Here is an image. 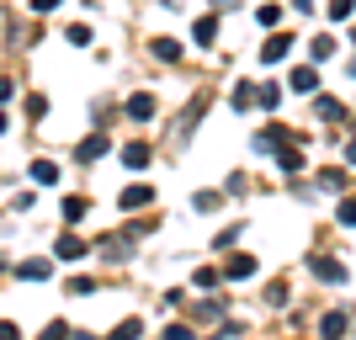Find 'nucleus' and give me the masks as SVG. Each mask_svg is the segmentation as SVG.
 I'll use <instances>...</instances> for the list:
<instances>
[{
	"label": "nucleus",
	"mask_w": 356,
	"mask_h": 340,
	"mask_svg": "<svg viewBox=\"0 0 356 340\" xmlns=\"http://www.w3.org/2000/svg\"><path fill=\"white\" fill-rule=\"evenodd\" d=\"M213 38H218V16H197L192 43H197V48H213Z\"/></svg>",
	"instance_id": "423d86ee"
},
{
	"label": "nucleus",
	"mask_w": 356,
	"mask_h": 340,
	"mask_svg": "<svg viewBox=\"0 0 356 340\" xmlns=\"http://www.w3.org/2000/svg\"><path fill=\"white\" fill-rule=\"evenodd\" d=\"M11 102V80H0V106Z\"/></svg>",
	"instance_id": "c756f323"
},
{
	"label": "nucleus",
	"mask_w": 356,
	"mask_h": 340,
	"mask_svg": "<svg viewBox=\"0 0 356 340\" xmlns=\"http://www.w3.org/2000/svg\"><path fill=\"white\" fill-rule=\"evenodd\" d=\"M335 218H341V223H351V229H356V197H346V202L335 207Z\"/></svg>",
	"instance_id": "b1692460"
},
{
	"label": "nucleus",
	"mask_w": 356,
	"mask_h": 340,
	"mask_svg": "<svg viewBox=\"0 0 356 340\" xmlns=\"http://www.w3.org/2000/svg\"><path fill=\"white\" fill-rule=\"evenodd\" d=\"M128 118H134V122H149V118H154V96H144V90H138V96H128Z\"/></svg>",
	"instance_id": "1a4fd4ad"
},
{
	"label": "nucleus",
	"mask_w": 356,
	"mask_h": 340,
	"mask_svg": "<svg viewBox=\"0 0 356 340\" xmlns=\"http://www.w3.org/2000/svg\"><path fill=\"white\" fill-rule=\"evenodd\" d=\"M16 277H22V282H48V277H54V261H22Z\"/></svg>",
	"instance_id": "0eeeda50"
},
{
	"label": "nucleus",
	"mask_w": 356,
	"mask_h": 340,
	"mask_svg": "<svg viewBox=\"0 0 356 340\" xmlns=\"http://www.w3.org/2000/svg\"><path fill=\"white\" fill-rule=\"evenodd\" d=\"M319 330H325V335H346V314H325Z\"/></svg>",
	"instance_id": "aec40b11"
},
{
	"label": "nucleus",
	"mask_w": 356,
	"mask_h": 340,
	"mask_svg": "<svg viewBox=\"0 0 356 340\" xmlns=\"http://www.w3.org/2000/svg\"><path fill=\"white\" fill-rule=\"evenodd\" d=\"M314 112H319L325 122H341V118H346V106L335 102V96H319V102H314Z\"/></svg>",
	"instance_id": "9d476101"
},
{
	"label": "nucleus",
	"mask_w": 356,
	"mask_h": 340,
	"mask_svg": "<svg viewBox=\"0 0 356 340\" xmlns=\"http://www.w3.org/2000/svg\"><path fill=\"white\" fill-rule=\"evenodd\" d=\"M277 144H287V128H282V122L266 128V133H255V149H277Z\"/></svg>",
	"instance_id": "4468645a"
},
{
	"label": "nucleus",
	"mask_w": 356,
	"mask_h": 340,
	"mask_svg": "<svg viewBox=\"0 0 356 340\" xmlns=\"http://www.w3.org/2000/svg\"><path fill=\"white\" fill-rule=\"evenodd\" d=\"M213 6H234V0H213Z\"/></svg>",
	"instance_id": "2f4dec72"
},
{
	"label": "nucleus",
	"mask_w": 356,
	"mask_h": 340,
	"mask_svg": "<svg viewBox=\"0 0 356 340\" xmlns=\"http://www.w3.org/2000/svg\"><path fill=\"white\" fill-rule=\"evenodd\" d=\"M277 16H282L277 6H261V11H255V22H261V27H277Z\"/></svg>",
	"instance_id": "a878e982"
},
{
	"label": "nucleus",
	"mask_w": 356,
	"mask_h": 340,
	"mask_svg": "<svg viewBox=\"0 0 356 340\" xmlns=\"http://www.w3.org/2000/svg\"><path fill=\"white\" fill-rule=\"evenodd\" d=\"M64 38H70V43H74V48H86V43H90V27H80V22H74V27H70V32H64Z\"/></svg>",
	"instance_id": "393cba45"
},
{
	"label": "nucleus",
	"mask_w": 356,
	"mask_h": 340,
	"mask_svg": "<svg viewBox=\"0 0 356 340\" xmlns=\"http://www.w3.org/2000/svg\"><path fill=\"white\" fill-rule=\"evenodd\" d=\"M309 54H314L319 64H325V59H335V38H314V43H309Z\"/></svg>",
	"instance_id": "dca6fc26"
},
{
	"label": "nucleus",
	"mask_w": 356,
	"mask_h": 340,
	"mask_svg": "<svg viewBox=\"0 0 356 340\" xmlns=\"http://www.w3.org/2000/svg\"><path fill=\"white\" fill-rule=\"evenodd\" d=\"M287 86H293L298 96H309V90H319V70H309V64H298V70L287 74Z\"/></svg>",
	"instance_id": "7ed1b4c3"
},
{
	"label": "nucleus",
	"mask_w": 356,
	"mask_h": 340,
	"mask_svg": "<svg viewBox=\"0 0 356 340\" xmlns=\"http://www.w3.org/2000/svg\"><path fill=\"white\" fill-rule=\"evenodd\" d=\"M309 266H314L319 282H335V287L346 282V266H341V261H330V255H309Z\"/></svg>",
	"instance_id": "f03ea898"
},
{
	"label": "nucleus",
	"mask_w": 356,
	"mask_h": 340,
	"mask_svg": "<svg viewBox=\"0 0 356 340\" xmlns=\"http://www.w3.org/2000/svg\"><path fill=\"white\" fill-rule=\"evenodd\" d=\"M250 102H255V86H250V80H239V86H234V112H250Z\"/></svg>",
	"instance_id": "2eb2a0df"
},
{
	"label": "nucleus",
	"mask_w": 356,
	"mask_h": 340,
	"mask_svg": "<svg viewBox=\"0 0 356 340\" xmlns=\"http://www.w3.org/2000/svg\"><path fill=\"white\" fill-rule=\"evenodd\" d=\"M255 102H261V106H277V102H282V86H271V80H266V86H255Z\"/></svg>",
	"instance_id": "f3484780"
},
{
	"label": "nucleus",
	"mask_w": 356,
	"mask_h": 340,
	"mask_svg": "<svg viewBox=\"0 0 356 340\" xmlns=\"http://www.w3.org/2000/svg\"><path fill=\"white\" fill-rule=\"evenodd\" d=\"M54 255H59V261H86V239H80V234H59Z\"/></svg>",
	"instance_id": "39448f33"
},
{
	"label": "nucleus",
	"mask_w": 356,
	"mask_h": 340,
	"mask_svg": "<svg viewBox=\"0 0 356 340\" xmlns=\"http://www.w3.org/2000/svg\"><path fill=\"white\" fill-rule=\"evenodd\" d=\"M54 6H59V0H32V11H54Z\"/></svg>",
	"instance_id": "c85d7f7f"
},
{
	"label": "nucleus",
	"mask_w": 356,
	"mask_h": 340,
	"mask_svg": "<svg viewBox=\"0 0 356 340\" xmlns=\"http://www.w3.org/2000/svg\"><path fill=\"white\" fill-rule=\"evenodd\" d=\"M102 154H106V138H102V133H90V138H80V144H74V160H80V165L102 160Z\"/></svg>",
	"instance_id": "20e7f679"
},
{
	"label": "nucleus",
	"mask_w": 356,
	"mask_h": 340,
	"mask_svg": "<svg viewBox=\"0 0 356 340\" xmlns=\"http://www.w3.org/2000/svg\"><path fill=\"white\" fill-rule=\"evenodd\" d=\"M154 202V192H149V186H128V192L118 197V207H128V213H138V207H149Z\"/></svg>",
	"instance_id": "6e6552de"
},
{
	"label": "nucleus",
	"mask_w": 356,
	"mask_h": 340,
	"mask_svg": "<svg viewBox=\"0 0 356 340\" xmlns=\"http://www.w3.org/2000/svg\"><path fill=\"white\" fill-rule=\"evenodd\" d=\"M287 54H293V38H287V32H271L266 43H261V59L266 64H282Z\"/></svg>",
	"instance_id": "f257e3e1"
},
{
	"label": "nucleus",
	"mask_w": 356,
	"mask_h": 340,
	"mask_svg": "<svg viewBox=\"0 0 356 340\" xmlns=\"http://www.w3.org/2000/svg\"><path fill=\"white\" fill-rule=\"evenodd\" d=\"M122 165H128V170H144L149 165V144H128L122 149Z\"/></svg>",
	"instance_id": "f8f14e48"
},
{
	"label": "nucleus",
	"mask_w": 356,
	"mask_h": 340,
	"mask_svg": "<svg viewBox=\"0 0 356 340\" xmlns=\"http://www.w3.org/2000/svg\"><path fill=\"white\" fill-rule=\"evenodd\" d=\"M154 59L176 64V59H181V43H170V38H160V43H154Z\"/></svg>",
	"instance_id": "a211bd4d"
},
{
	"label": "nucleus",
	"mask_w": 356,
	"mask_h": 340,
	"mask_svg": "<svg viewBox=\"0 0 356 340\" xmlns=\"http://www.w3.org/2000/svg\"><path fill=\"white\" fill-rule=\"evenodd\" d=\"M229 277H255V261L250 255H234V261H229Z\"/></svg>",
	"instance_id": "6ab92c4d"
},
{
	"label": "nucleus",
	"mask_w": 356,
	"mask_h": 340,
	"mask_svg": "<svg viewBox=\"0 0 356 340\" xmlns=\"http://www.w3.org/2000/svg\"><path fill=\"white\" fill-rule=\"evenodd\" d=\"M27 176L38 181V186H54V181H59V165H48V160H38V165H32V170H27Z\"/></svg>",
	"instance_id": "ddd939ff"
},
{
	"label": "nucleus",
	"mask_w": 356,
	"mask_h": 340,
	"mask_svg": "<svg viewBox=\"0 0 356 340\" xmlns=\"http://www.w3.org/2000/svg\"><path fill=\"white\" fill-rule=\"evenodd\" d=\"M0 340H16V325H11V319H0Z\"/></svg>",
	"instance_id": "cd10ccee"
},
{
	"label": "nucleus",
	"mask_w": 356,
	"mask_h": 340,
	"mask_svg": "<svg viewBox=\"0 0 356 340\" xmlns=\"http://www.w3.org/2000/svg\"><path fill=\"white\" fill-rule=\"evenodd\" d=\"M86 197H64V202H59V213H64V223H80V218H86Z\"/></svg>",
	"instance_id": "9b49d317"
},
{
	"label": "nucleus",
	"mask_w": 356,
	"mask_h": 340,
	"mask_svg": "<svg viewBox=\"0 0 356 340\" xmlns=\"http://www.w3.org/2000/svg\"><path fill=\"white\" fill-rule=\"evenodd\" d=\"M282 170H287V176H298V170H303V154H298V149H282Z\"/></svg>",
	"instance_id": "5701e85b"
},
{
	"label": "nucleus",
	"mask_w": 356,
	"mask_h": 340,
	"mask_svg": "<svg viewBox=\"0 0 356 340\" xmlns=\"http://www.w3.org/2000/svg\"><path fill=\"white\" fill-rule=\"evenodd\" d=\"M346 160H351V165H356V138H351V144H346Z\"/></svg>",
	"instance_id": "7c9ffc66"
},
{
	"label": "nucleus",
	"mask_w": 356,
	"mask_h": 340,
	"mask_svg": "<svg viewBox=\"0 0 356 340\" xmlns=\"http://www.w3.org/2000/svg\"><path fill=\"white\" fill-rule=\"evenodd\" d=\"M218 207V192H197V213H213Z\"/></svg>",
	"instance_id": "bb28decb"
},
{
	"label": "nucleus",
	"mask_w": 356,
	"mask_h": 340,
	"mask_svg": "<svg viewBox=\"0 0 356 340\" xmlns=\"http://www.w3.org/2000/svg\"><path fill=\"white\" fill-rule=\"evenodd\" d=\"M356 11V0H330V22H346Z\"/></svg>",
	"instance_id": "412c9836"
},
{
	"label": "nucleus",
	"mask_w": 356,
	"mask_h": 340,
	"mask_svg": "<svg viewBox=\"0 0 356 340\" xmlns=\"http://www.w3.org/2000/svg\"><path fill=\"white\" fill-rule=\"evenodd\" d=\"M64 293H74V298H86V293H96V282H90V277H70V287H64Z\"/></svg>",
	"instance_id": "4be33fe9"
}]
</instances>
